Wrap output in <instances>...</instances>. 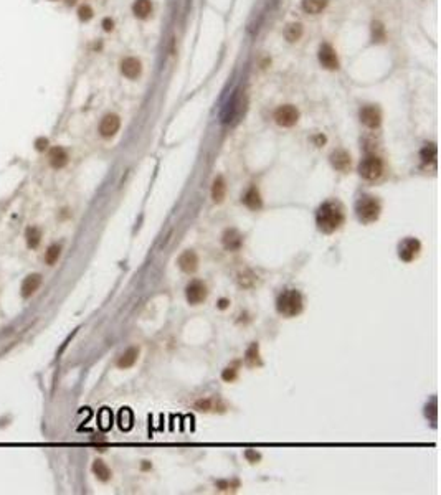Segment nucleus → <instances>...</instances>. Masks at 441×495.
Returning <instances> with one entry per match:
<instances>
[{"label":"nucleus","mask_w":441,"mask_h":495,"mask_svg":"<svg viewBox=\"0 0 441 495\" xmlns=\"http://www.w3.org/2000/svg\"><path fill=\"white\" fill-rule=\"evenodd\" d=\"M78 17H80V20H83V22L91 20L93 19V9L89 7V5H81L80 10H78Z\"/></svg>","instance_id":"nucleus-28"},{"label":"nucleus","mask_w":441,"mask_h":495,"mask_svg":"<svg viewBox=\"0 0 441 495\" xmlns=\"http://www.w3.org/2000/svg\"><path fill=\"white\" fill-rule=\"evenodd\" d=\"M359 174L365 178V180H377V178H380V175L384 174L382 160L375 156L365 157L359 165Z\"/></svg>","instance_id":"nucleus-4"},{"label":"nucleus","mask_w":441,"mask_h":495,"mask_svg":"<svg viewBox=\"0 0 441 495\" xmlns=\"http://www.w3.org/2000/svg\"><path fill=\"white\" fill-rule=\"evenodd\" d=\"M133 10H134V15L138 17V19H147L149 14L152 12L151 0H136L134 5H133Z\"/></svg>","instance_id":"nucleus-20"},{"label":"nucleus","mask_w":441,"mask_h":495,"mask_svg":"<svg viewBox=\"0 0 441 495\" xmlns=\"http://www.w3.org/2000/svg\"><path fill=\"white\" fill-rule=\"evenodd\" d=\"M226 304H228L226 301H222V302H220V309H225V307H226Z\"/></svg>","instance_id":"nucleus-32"},{"label":"nucleus","mask_w":441,"mask_h":495,"mask_svg":"<svg viewBox=\"0 0 441 495\" xmlns=\"http://www.w3.org/2000/svg\"><path fill=\"white\" fill-rule=\"evenodd\" d=\"M243 203H245L249 210H260L261 205H263V201H261V196H260V192L256 190L255 187H251L246 192V195L243 196Z\"/></svg>","instance_id":"nucleus-18"},{"label":"nucleus","mask_w":441,"mask_h":495,"mask_svg":"<svg viewBox=\"0 0 441 495\" xmlns=\"http://www.w3.org/2000/svg\"><path fill=\"white\" fill-rule=\"evenodd\" d=\"M48 159L50 165L55 167V169H61V167L68 164V154L63 147H53L48 154Z\"/></svg>","instance_id":"nucleus-14"},{"label":"nucleus","mask_w":441,"mask_h":495,"mask_svg":"<svg viewBox=\"0 0 441 495\" xmlns=\"http://www.w3.org/2000/svg\"><path fill=\"white\" fill-rule=\"evenodd\" d=\"M360 121L365 124L367 127L375 129L380 126V122H382V114H380V111L375 106H365L360 109Z\"/></svg>","instance_id":"nucleus-8"},{"label":"nucleus","mask_w":441,"mask_h":495,"mask_svg":"<svg viewBox=\"0 0 441 495\" xmlns=\"http://www.w3.org/2000/svg\"><path fill=\"white\" fill-rule=\"evenodd\" d=\"M421 157L425 162H434V160H436V147H434V144H430L423 149Z\"/></svg>","instance_id":"nucleus-27"},{"label":"nucleus","mask_w":441,"mask_h":495,"mask_svg":"<svg viewBox=\"0 0 441 495\" xmlns=\"http://www.w3.org/2000/svg\"><path fill=\"white\" fill-rule=\"evenodd\" d=\"M41 284V276L40 274H30V276L22 282V296L23 297H30L35 294V291L40 288Z\"/></svg>","instance_id":"nucleus-16"},{"label":"nucleus","mask_w":441,"mask_h":495,"mask_svg":"<svg viewBox=\"0 0 441 495\" xmlns=\"http://www.w3.org/2000/svg\"><path fill=\"white\" fill-rule=\"evenodd\" d=\"M46 144H48V142H46V139H38L37 142H35V147H37L38 151H43V149L46 147Z\"/></svg>","instance_id":"nucleus-30"},{"label":"nucleus","mask_w":441,"mask_h":495,"mask_svg":"<svg viewBox=\"0 0 441 495\" xmlns=\"http://www.w3.org/2000/svg\"><path fill=\"white\" fill-rule=\"evenodd\" d=\"M207 294H208L207 286L202 281H199V279H194V281L188 282L185 288L187 302L192 304V306H199V304L204 302L207 299Z\"/></svg>","instance_id":"nucleus-5"},{"label":"nucleus","mask_w":441,"mask_h":495,"mask_svg":"<svg viewBox=\"0 0 441 495\" xmlns=\"http://www.w3.org/2000/svg\"><path fill=\"white\" fill-rule=\"evenodd\" d=\"M93 472H94V475H96L99 480H103V482L111 479V470H109V467L106 466L103 461H99V459L93 462Z\"/></svg>","instance_id":"nucleus-22"},{"label":"nucleus","mask_w":441,"mask_h":495,"mask_svg":"<svg viewBox=\"0 0 441 495\" xmlns=\"http://www.w3.org/2000/svg\"><path fill=\"white\" fill-rule=\"evenodd\" d=\"M278 312L284 315V317H296L297 314L302 311V296L299 291L296 289H288L283 294H279L278 302H276Z\"/></svg>","instance_id":"nucleus-2"},{"label":"nucleus","mask_w":441,"mask_h":495,"mask_svg":"<svg viewBox=\"0 0 441 495\" xmlns=\"http://www.w3.org/2000/svg\"><path fill=\"white\" fill-rule=\"evenodd\" d=\"M40 238H41V233L38 228L32 226V228L27 230V244L30 248H37L40 244Z\"/></svg>","instance_id":"nucleus-25"},{"label":"nucleus","mask_w":441,"mask_h":495,"mask_svg":"<svg viewBox=\"0 0 441 495\" xmlns=\"http://www.w3.org/2000/svg\"><path fill=\"white\" fill-rule=\"evenodd\" d=\"M380 211H382V206H380V201L372 195H363L359 198V201L355 203V213L359 217L360 222L363 223H372L380 217Z\"/></svg>","instance_id":"nucleus-3"},{"label":"nucleus","mask_w":441,"mask_h":495,"mask_svg":"<svg viewBox=\"0 0 441 495\" xmlns=\"http://www.w3.org/2000/svg\"><path fill=\"white\" fill-rule=\"evenodd\" d=\"M421 251V243L416 240V238H407L400 243L398 246V256L400 259H403L405 262H410L413 261L416 256L420 254Z\"/></svg>","instance_id":"nucleus-7"},{"label":"nucleus","mask_w":441,"mask_h":495,"mask_svg":"<svg viewBox=\"0 0 441 495\" xmlns=\"http://www.w3.org/2000/svg\"><path fill=\"white\" fill-rule=\"evenodd\" d=\"M138 359H139V348L138 347H131V348H128L126 351H124L121 357H119L117 367L122 368V370L131 368L136 362H138Z\"/></svg>","instance_id":"nucleus-15"},{"label":"nucleus","mask_w":441,"mask_h":495,"mask_svg":"<svg viewBox=\"0 0 441 495\" xmlns=\"http://www.w3.org/2000/svg\"><path fill=\"white\" fill-rule=\"evenodd\" d=\"M59 254H61V246H59V244H51V246L46 249V253H45L46 264H50V266L55 264V262L58 261V258H59Z\"/></svg>","instance_id":"nucleus-24"},{"label":"nucleus","mask_w":441,"mask_h":495,"mask_svg":"<svg viewBox=\"0 0 441 495\" xmlns=\"http://www.w3.org/2000/svg\"><path fill=\"white\" fill-rule=\"evenodd\" d=\"M119 127H121V119L116 114H108L103 117V121L99 124V132L103 137H112L114 135Z\"/></svg>","instance_id":"nucleus-10"},{"label":"nucleus","mask_w":441,"mask_h":495,"mask_svg":"<svg viewBox=\"0 0 441 495\" xmlns=\"http://www.w3.org/2000/svg\"><path fill=\"white\" fill-rule=\"evenodd\" d=\"M222 243L225 249H228V251H238L243 244V236L236 230H226L223 233Z\"/></svg>","instance_id":"nucleus-11"},{"label":"nucleus","mask_w":441,"mask_h":495,"mask_svg":"<svg viewBox=\"0 0 441 495\" xmlns=\"http://www.w3.org/2000/svg\"><path fill=\"white\" fill-rule=\"evenodd\" d=\"M275 119H276V122L279 124V126L293 127L294 124L297 122V119H299V112H297V109L294 106L286 104V106L278 107L276 112H275Z\"/></svg>","instance_id":"nucleus-6"},{"label":"nucleus","mask_w":441,"mask_h":495,"mask_svg":"<svg viewBox=\"0 0 441 495\" xmlns=\"http://www.w3.org/2000/svg\"><path fill=\"white\" fill-rule=\"evenodd\" d=\"M121 71L124 76H128L129 80H134L138 78L141 75V61L136 58H126L124 61L121 63Z\"/></svg>","instance_id":"nucleus-13"},{"label":"nucleus","mask_w":441,"mask_h":495,"mask_svg":"<svg viewBox=\"0 0 441 495\" xmlns=\"http://www.w3.org/2000/svg\"><path fill=\"white\" fill-rule=\"evenodd\" d=\"M331 162L337 170H347L350 167V156L345 151H336L331 156Z\"/></svg>","instance_id":"nucleus-17"},{"label":"nucleus","mask_w":441,"mask_h":495,"mask_svg":"<svg viewBox=\"0 0 441 495\" xmlns=\"http://www.w3.org/2000/svg\"><path fill=\"white\" fill-rule=\"evenodd\" d=\"M344 208L337 201H326V203L319 206L318 213H316V223L324 233H334L344 225Z\"/></svg>","instance_id":"nucleus-1"},{"label":"nucleus","mask_w":441,"mask_h":495,"mask_svg":"<svg viewBox=\"0 0 441 495\" xmlns=\"http://www.w3.org/2000/svg\"><path fill=\"white\" fill-rule=\"evenodd\" d=\"M319 61L324 68L327 69H337L339 68V59L336 55V50L331 45H323L319 50Z\"/></svg>","instance_id":"nucleus-9"},{"label":"nucleus","mask_w":441,"mask_h":495,"mask_svg":"<svg viewBox=\"0 0 441 495\" xmlns=\"http://www.w3.org/2000/svg\"><path fill=\"white\" fill-rule=\"evenodd\" d=\"M327 5V0H302V9L307 14H319Z\"/></svg>","instance_id":"nucleus-21"},{"label":"nucleus","mask_w":441,"mask_h":495,"mask_svg":"<svg viewBox=\"0 0 441 495\" xmlns=\"http://www.w3.org/2000/svg\"><path fill=\"white\" fill-rule=\"evenodd\" d=\"M222 377H223L225 381H231V380H235V377H236V368H233V367L226 368L225 372H223Z\"/></svg>","instance_id":"nucleus-29"},{"label":"nucleus","mask_w":441,"mask_h":495,"mask_svg":"<svg viewBox=\"0 0 441 495\" xmlns=\"http://www.w3.org/2000/svg\"><path fill=\"white\" fill-rule=\"evenodd\" d=\"M258 343H251V347L248 348L246 351V363L249 367H256L260 363V359H258Z\"/></svg>","instance_id":"nucleus-26"},{"label":"nucleus","mask_w":441,"mask_h":495,"mask_svg":"<svg viewBox=\"0 0 441 495\" xmlns=\"http://www.w3.org/2000/svg\"><path fill=\"white\" fill-rule=\"evenodd\" d=\"M301 35H302V27L299 25V23H291V25H288L284 30V37L288 41L299 40Z\"/></svg>","instance_id":"nucleus-23"},{"label":"nucleus","mask_w":441,"mask_h":495,"mask_svg":"<svg viewBox=\"0 0 441 495\" xmlns=\"http://www.w3.org/2000/svg\"><path fill=\"white\" fill-rule=\"evenodd\" d=\"M197 266H199V258H197V254L194 251L188 249V251L180 254V258H178V267H180L182 271L194 272L197 269Z\"/></svg>","instance_id":"nucleus-12"},{"label":"nucleus","mask_w":441,"mask_h":495,"mask_svg":"<svg viewBox=\"0 0 441 495\" xmlns=\"http://www.w3.org/2000/svg\"><path fill=\"white\" fill-rule=\"evenodd\" d=\"M112 25H114V23H112V20H109V19H104V20H103V27H104L106 32H109V30H112Z\"/></svg>","instance_id":"nucleus-31"},{"label":"nucleus","mask_w":441,"mask_h":495,"mask_svg":"<svg viewBox=\"0 0 441 495\" xmlns=\"http://www.w3.org/2000/svg\"><path fill=\"white\" fill-rule=\"evenodd\" d=\"M226 195V182L223 177H217L212 187V198L215 203H222Z\"/></svg>","instance_id":"nucleus-19"}]
</instances>
